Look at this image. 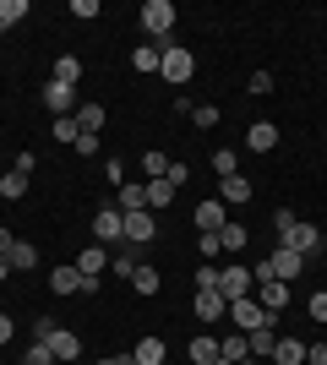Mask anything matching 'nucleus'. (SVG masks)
I'll use <instances>...</instances> for the list:
<instances>
[{"mask_svg":"<svg viewBox=\"0 0 327 365\" xmlns=\"http://www.w3.org/2000/svg\"><path fill=\"white\" fill-rule=\"evenodd\" d=\"M158 71H164V82H175V88H186L191 71H197V55L180 44H164V61H158Z\"/></svg>","mask_w":327,"mask_h":365,"instance_id":"f257e3e1","label":"nucleus"},{"mask_svg":"<svg viewBox=\"0 0 327 365\" xmlns=\"http://www.w3.org/2000/svg\"><path fill=\"white\" fill-rule=\"evenodd\" d=\"M279 240H284V251H300V257L311 262L316 251H322V229H316V224H306V218H295V229H284Z\"/></svg>","mask_w":327,"mask_h":365,"instance_id":"f03ea898","label":"nucleus"},{"mask_svg":"<svg viewBox=\"0 0 327 365\" xmlns=\"http://www.w3.org/2000/svg\"><path fill=\"white\" fill-rule=\"evenodd\" d=\"M229 322H234V333H256V327H273V311H262L246 294V300H229Z\"/></svg>","mask_w":327,"mask_h":365,"instance_id":"7ed1b4c3","label":"nucleus"},{"mask_svg":"<svg viewBox=\"0 0 327 365\" xmlns=\"http://www.w3.org/2000/svg\"><path fill=\"white\" fill-rule=\"evenodd\" d=\"M175 28V6L170 0H142V33L147 38H164Z\"/></svg>","mask_w":327,"mask_h":365,"instance_id":"20e7f679","label":"nucleus"},{"mask_svg":"<svg viewBox=\"0 0 327 365\" xmlns=\"http://www.w3.org/2000/svg\"><path fill=\"white\" fill-rule=\"evenodd\" d=\"M93 240H98V245H120V240H125L120 207H98V213H93Z\"/></svg>","mask_w":327,"mask_h":365,"instance_id":"39448f33","label":"nucleus"},{"mask_svg":"<svg viewBox=\"0 0 327 365\" xmlns=\"http://www.w3.org/2000/svg\"><path fill=\"white\" fill-rule=\"evenodd\" d=\"M218 294H224V300H246L251 294V267H240V262L218 267Z\"/></svg>","mask_w":327,"mask_h":365,"instance_id":"423d86ee","label":"nucleus"},{"mask_svg":"<svg viewBox=\"0 0 327 365\" xmlns=\"http://www.w3.org/2000/svg\"><path fill=\"white\" fill-rule=\"evenodd\" d=\"M125 218V245H147L158 235V218L147 213V207H142V213H120Z\"/></svg>","mask_w":327,"mask_h":365,"instance_id":"0eeeda50","label":"nucleus"},{"mask_svg":"<svg viewBox=\"0 0 327 365\" xmlns=\"http://www.w3.org/2000/svg\"><path fill=\"white\" fill-rule=\"evenodd\" d=\"M267 267H273V278H279V284H289V278H300L306 273V257H300V251H273V257H267Z\"/></svg>","mask_w":327,"mask_h":365,"instance_id":"6e6552de","label":"nucleus"},{"mask_svg":"<svg viewBox=\"0 0 327 365\" xmlns=\"http://www.w3.org/2000/svg\"><path fill=\"white\" fill-rule=\"evenodd\" d=\"M44 104L55 109V120H66V115L77 109V88H66V82H44Z\"/></svg>","mask_w":327,"mask_h":365,"instance_id":"1a4fd4ad","label":"nucleus"},{"mask_svg":"<svg viewBox=\"0 0 327 365\" xmlns=\"http://www.w3.org/2000/svg\"><path fill=\"white\" fill-rule=\"evenodd\" d=\"M256 305L279 317L284 305H289V284H279V278H262V284H256Z\"/></svg>","mask_w":327,"mask_h":365,"instance_id":"9d476101","label":"nucleus"},{"mask_svg":"<svg viewBox=\"0 0 327 365\" xmlns=\"http://www.w3.org/2000/svg\"><path fill=\"white\" fill-rule=\"evenodd\" d=\"M224 224H229V207H224L218 197H207L202 207H197V229H202V235H218Z\"/></svg>","mask_w":327,"mask_h":365,"instance_id":"9b49d317","label":"nucleus"},{"mask_svg":"<svg viewBox=\"0 0 327 365\" xmlns=\"http://www.w3.org/2000/svg\"><path fill=\"white\" fill-rule=\"evenodd\" d=\"M246 148L251 153H273V148H279V125H273V120H256L246 131Z\"/></svg>","mask_w":327,"mask_h":365,"instance_id":"f8f14e48","label":"nucleus"},{"mask_svg":"<svg viewBox=\"0 0 327 365\" xmlns=\"http://www.w3.org/2000/svg\"><path fill=\"white\" fill-rule=\"evenodd\" d=\"M49 349H55V360H61V365H77V354H82V338H77V333H66V327H55Z\"/></svg>","mask_w":327,"mask_h":365,"instance_id":"ddd939ff","label":"nucleus"},{"mask_svg":"<svg viewBox=\"0 0 327 365\" xmlns=\"http://www.w3.org/2000/svg\"><path fill=\"white\" fill-rule=\"evenodd\" d=\"M104 267H109V251H104V245H82V251H77V273H88V278H98V273H104Z\"/></svg>","mask_w":327,"mask_h":365,"instance_id":"4468645a","label":"nucleus"},{"mask_svg":"<svg viewBox=\"0 0 327 365\" xmlns=\"http://www.w3.org/2000/svg\"><path fill=\"white\" fill-rule=\"evenodd\" d=\"M197 317L202 322H218V317H229V300L218 289H197Z\"/></svg>","mask_w":327,"mask_h":365,"instance_id":"2eb2a0df","label":"nucleus"},{"mask_svg":"<svg viewBox=\"0 0 327 365\" xmlns=\"http://www.w3.org/2000/svg\"><path fill=\"white\" fill-rule=\"evenodd\" d=\"M218 202H224V207H240V202H251V180H246V175H229V180L218 185Z\"/></svg>","mask_w":327,"mask_h":365,"instance_id":"dca6fc26","label":"nucleus"},{"mask_svg":"<svg viewBox=\"0 0 327 365\" xmlns=\"http://www.w3.org/2000/svg\"><path fill=\"white\" fill-rule=\"evenodd\" d=\"M142 197H147V213H158V207H170V202H175V185L164 180V175H158V180H147V185H142Z\"/></svg>","mask_w":327,"mask_h":365,"instance_id":"f3484780","label":"nucleus"},{"mask_svg":"<svg viewBox=\"0 0 327 365\" xmlns=\"http://www.w3.org/2000/svg\"><path fill=\"white\" fill-rule=\"evenodd\" d=\"M218 245H224V251H234V257H240V251H246V245H251V229H246V224H234V218H229V224L218 229Z\"/></svg>","mask_w":327,"mask_h":365,"instance_id":"a211bd4d","label":"nucleus"},{"mask_svg":"<svg viewBox=\"0 0 327 365\" xmlns=\"http://www.w3.org/2000/svg\"><path fill=\"white\" fill-rule=\"evenodd\" d=\"M218 360H251V338L246 333H229V338H218Z\"/></svg>","mask_w":327,"mask_h":365,"instance_id":"6ab92c4d","label":"nucleus"},{"mask_svg":"<svg viewBox=\"0 0 327 365\" xmlns=\"http://www.w3.org/2000/svg\"><path fill=\"white\" fill-rule=\"evenodd\" d=\"M251 338V360H273V349H279V333L273 327H256V333H246Z\"/></svg>","mask_w":327,"mask_h":365,"instance_id":"aec40b11","label":"nucleus"},{"mask_svg":"<svg viewBox=\"0 0 327 365\" xmlns=\"http://www.w3.org/2000/svg\"><path fill=\"white\" fill-rule=\"evenodd\" d=\"M109 267H115V278H131L142 267V257H137V245H120L115 257H109Z\"/></svg>","mask_w":327,"mask_h":365,"instance_id":"412c9836","label":"nucleus"},{"mask_svg":"<svg viewBox=\"0 0 327 365\" xmlns=\"http://www.w3.org/2000/svg\"><path fill=\"white\" fill-rule=\"evenodd\" d=\"M49 289H55V294H77L82 273H77V267H55V273H49Z\"/></svg>","mask_w":327,"mask_h":365,"instance_id":"4be33fe9","label":"nucleus"},{"mask_svg":"<svg viewBox=\"0 0 327 365\" xmlns=\"http://www.w3.org/2000/svg\"><path fill=\"white\" fill-rule=\"evenodd\" d=\"M131 360L137 365H164V338H142L137 349H131Z\"/></svg>","mask_w":327,"mask_h":365,"instance_id":"5701e85b","label":"nucleus"},{"mask_svg":"<svg viewBox=\"0 0 327 365\" xmlns=\"http://www.w3.org/2000/svg\"><path fill=\"white\" fill-rule=\"evenodd\" d=\"M273 360H279V365H306V344H300V338H279Z\"/></svg>","mask_w":327,"mask_h":365,"instance_id":"b1692460","label":"nucleus"},{"mask_svg":"<svg viewBox=\"0 0 327 365\" xmlns=\"http://www.w3.org/2000/svg\"><path fill=\"white\" fill-rule=\"evenodd\" d=\"M6 262H11V273H22V267H38V245L16 240V245H11V257H6Z\"/></svg>","mask_w":327,"mask_h":365,"instance_id":"393cba45","label":"nucleus"},{"mask_svg":"<svg viewBox=\"0 0 327 365\" xmlns=\"http://www.w3.org/2000/svg\"><path fill=\"white\" fill-rule=\"evenodd\" d=\"M77 76H82V61H77V55H61V61H55V76H49V82H66V88H77Z\"/></svg>","mask_w":327,"mask_h":365,"instance_id":"a878e982","label":"nucleus"},{"mask_svg":"<svg viewBox=\"0 0 327 365\" xmlns=\"http://www.w3.org/2000/svg\"><path fill=\"white\" fill-rule=\"evenodd\" d=\"M98 125H104V109H98V104H77V131L98 137Z\"/></svg>","mask_w":327,"mask_h":365,"instance_id":"bb28decb","label":"nucleus"},{"mask_svg":"<svg viewBox=\"0 0 327 365\" xmlns=\"http://www.w3.org/2000/svg\"><path fill=\"white\" fill-rule=\"evenodd\" d=\"M213 169H218V180L240 175V153H234V148H218V153H213Z\"/></svg>","mask_w":327,"mask_h":365,"instance_id":"cd10ccee","label":"nucleus"},{"mask_svg":"<svg viewBox=\"0 0 327 365\" xmlns=\"http://www.w3.org/2000/svg\"><path fill=\"white\" fill-rule=\"evenodd\" d=\"M158 61H164V49H158V44H137V55H131L137 71H158Z\"/></svg>","mask_w":327,"mask_h":365,"instance_id":"c85d7f7f","label":"nucleus"},{"mask_svg":"<svg viewBox=\"0 0 327 365\" xmlns=\"http://www.w3.org/2000/svg\"><path fill=\"white\" fill-rule=\"evenodd\" d=\"M191 360H197V365H213L218 360V338H191Z\"/></svg>","mask_w":327,"mask_h":365,"instance_id":"c756f323","label":"nucleus"},{"mask_svg":"<svg viewBox=\"0 0 327 365\" xmlns=\"http://www.w3.org/2000/svg\"><path fill=\"white\" fill-rule=\"evenodd\" d=\"M0 197H6V202H22V197H28V175H16V169H11V175L0 180Z\"/></svg>","mask_w":327,"mask_h":365,"instance_id":"7c9ffc66","label":"nucleus"},{"mask_svg":"<svg viewBox=\"0 0 327 365\" xmlns=\"http://www.w3.org/2000/svg\"><path fill=\"white\" fill-rule=\"evenodd\" d=\"M131 284H137V294H158V267H147V262H142L137 273H131Z\"/></svg>","mask_w":327,"mask_h":365,"instance_id":"2f4dec72","label":"nucleus"},{"mask_svg":"<svg viewBox=\"0 0 327 365\" xmlns=\"http://www.w3.org/2000/svg\"><path fill=\"white\" fill-rule=\"evenodd\" d=\"M147 197H142V185H120V213H142Z\"/></svg>","mask_w":327,"mask_h":365,"instance_id":"473e14b6","label":"nucleus"},{"mask_svg":"<svg viewBox=\"0 0 327 365\" xmlns=\"http://www.w3.org/2000/svg\"><path fill=\"white\" fill-rule=\"evenodd\" d=\"M22 16H28V0H0V28H11Z\"/></svg>","mask_w":327,"mask_h":365,"instance_id":"72a5a7b5","label":"nucleus"},{"mask_svg":"<svg viewBox=\"0 0 327 365\" xmlns=\"http://www.w3.org/2000/svg\"><path fill=\"white\" fill-rule=\"evenodd\" d=\"M22 365H61V360H55V349H49V344H33V349L22 354Z\"/></svg>","mask_w":327,"mask_h":365,"instance_id":"f704fd0d","label":"nucleus"},{"mask_svg":"<svg viewBox=\"0 0 327 365\" xmlns=\"http://www.w3.org/2000/svg\"><path fill=\"white\" fill-rule=\"evenodd\" d=\"M191 120L202 125V131H207V125H218V104H191Z\"/></svg>","mask_w":327,"mask_h":365,"instance_id":"c9c22d12","label":"nucleus"},{"mask_svg":"<svg viewBox=\"0 0 327 365\" xmlns=\"http://www.w3.org/2000/svg\"><path fill=\"white\" fill-rule=\"evenodd\" d=\"M55 327H61L55 317H38V322H33V344H49V338H55Z\"/></svg>","mask_w":327,"mask_h":365,"instance_id":"e433bc0d","label":"nucleus"},{"mask_svg":"<svg viewBox=\"0 0 327 365\" xmlns=\"http://www.w3.org/2000/svg\"><path fill=\"white\" fill-rule=\"evenodd\" d=\"M142 164H147L153 180H158V175H170V158H164V153H142Z\"/></svg>","mask_w":327,"mask_h":365,"instance_id":"4c0bfd02","label":"nucleus"},{"mask_svg":"<svg viewBox=\"0 0 327 365\" xmlns=\"http://www.w3.org/2000/svg\"><path fill=\"white\" fill-rule=\"evenodd\" d=\"M197 289H218V267H213V262L197 267Z\"/></svg>","mask_w":327,"mask_h":365,"instance_id":"58836bf2","label":"nucleus"},{"mask_svg":"<svg viewBox=\"0 0 327 365\" xmlns=\"http://www.w3.org/2000/svg\"><path fill=\"white\" fill-rule=\"evenodd\" d=\"M55 137H61V142H77L82 131H77V120H71V115H66V120H55Z\"/></svg>","mask_w":327,"mask_h":365,"instance_id":"ea45409f","label":"nucleus"},{"mask_svg":"<svg viewBox=\"0 0 327 365\" xmlns=\"http://www.w3.org/2000/svg\"><path fill=\"white\" fill-rule=\"evenodd\" d=\"M197 245H202V262H213L224 245H218V235H197Z\"/></svg>","mask_w":327,"mask_h":365,"instance_id":"a19ab883","label":"nucleus"},{"mask_svg":"<svg viewBox=\"0 0 327 365\" xmlns=\"http://www.w3.org/2000/svg\"><path fill=\"white\" fill-rule=\"evenodd\" d=\"M251 93H273V71H251Z\"/></svg>","mask_w":327,"mask_h":365,"instance_id":"79ce46f5","label":"nucleus"},{"mask_svg":"<svg viewBox=\"0 0 327 365\" xmlns=\"http://www.w3.org/2000/svg\"><path fill=\"white\" fill-rule=\"evenodd\" d=\"M311 322H327V289L311 294Z\"/></svg>","mask_w":327,"mask_h":365,"instance_id":"37998d69","label":"nucleus"},{"mask_svg":"<svg viewBox=\"0 0 327 365\" xmlns=\"http://www.w3.org/2000/svg\"><path fill=\"white\" fill-rule=\"evenodd\" d=\"M71 16H98V0H71Z\"/></svg>","mask_w":327,"mask_h":365,"instance_id":"c03bdc74","label":"nucleus"},{"mask_svg":"<svg viewBox=\"0 0 327 365\" xmlns=\"http://www.w3.org/2000/svg\"><path fill=\"white\" fill-rule=\"evenodd\" d=\"M164 180H170V185H186V180H191V169H186V164H170V175H164Z\"/></svg>","mask_w":327,"mask_h":365,"instance_id":"a18cd8bd","label":"nucleus"},{"mask_svg":"<svg viewBox=\"0 0 327 365\" xmlns=\"http://www.w3.org/2000/svg\"><path fill=\"white\" fill-rule=\"evenodd\" d=\"M273 229H279V235H284V229H295V213H289V207H279V213H273Z\"/></svg>","mask_w":327,"mask_h":365,"instance_id":"49530a36","label":"nucleus"},{"mask_svg":"<svg viewBox=\"0 0 327 365\" xmlns=\"http://www.w3.org/2000/svg\"><path fill=\"white\" fill-rule=\"evenodd\" d=\"M306 360H311V365H327V344H306Z\"/></svg>","mask_w":327,"mask_h":365,"instance_id":"de8ad7c7","label":"nucleus"},{"mask_svg":"<svg viewBox=\"0 0 327 365\" xmlns=\"http://www.w3.org/2000/svg\"><path fill=\"white\" fill-rule=\"evenodd\" d=\"M11 245H16V235H11V229H0V257H11Z\"/></svg>","mask_w":327,"mask_h":365,"instance_id":"09e8293b","label":"nucleus"},{"mask_svg":"<svg viewBox=\"0 0 327 365\" xmlns=\"http://www.w3.org/2000/svg\"><path fill=\"white\" fill-rule=\"evenodd\" d=\"M98 365H137L131 354H109V360H98Z\"/></svg>","mask_w":327,"mask_h":365,"instance_id":"8fccbe9b","label":"nucleus"},{"mask_svg":"<svg viewBox=\"0 0 327 365\" xmlns=\"http://www.w3.org/2000/svg\"><path fill=\"white\" fill-rule=\"evenodd\" d=\"M6 338H11V317H6V311H0V344H6Z\"/></svg>","mask_w":327,"mask_h":365,"instance_id":"3c124183","label":"nucleus"},{"mask_svg":"<svg viewBox=\"0 0 327 365\" xmlns=\"http://www.w3.org/2000/svg\"><path fill=\"white\" fill-rule=\"evenodd\" d=\"M6 278H11V262H6V257H0V284H6Z\"/></svg>","mask_w":327,"mask_h":365,"instance_id":"603ef678","label":"nucleus"},{"mask_svg":"<svg viewBox=\"0 0 327 365\" xmlns=\"http://www.w3.org/2000/svg\"><path fill=\"white\" fill-rule=\"evenodd\" d=\"M213 365H234V360H213Z\"/></svg>","mask_w":327,"mask_h":365,"instance_id":"864d4df0","label":"nucleus"},{"mask_svg":"<svg viewBox=\"0 0 327 365\" xmlns=\"http://www.w3.org/2000/svg\"><path fill=\"white\" fill-rule=\"evenodd\" d=\"M0 33H6V28H0Z\"/></svg>","mask_w":327,"mask_h":365,"instance_id":"5fc2aeb1","label":"nucleus"}]
</instances>
